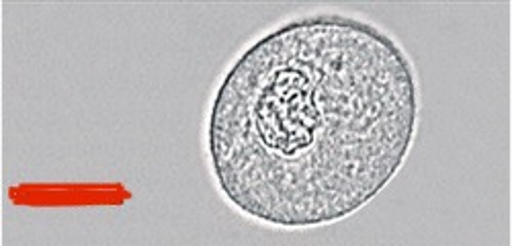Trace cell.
<instances>
[{
  "instance_id": "cell-1",
  "label": "cell",
  "mask_w": 512,
  "mask_h": 246,
  "mask_svg": "<svg viewBox=\"0 0 512 246\" xmlns=\"http://www.w3.org/2000/svg\"><path fill=\"white\" fill-rule=\"evenodd\" d=\"M420 119L416 68L381 27L340 13L256 37L207 113V160L240 216L308 230L363 210L404 167Z\"/></svg>"
}]
</instances>
